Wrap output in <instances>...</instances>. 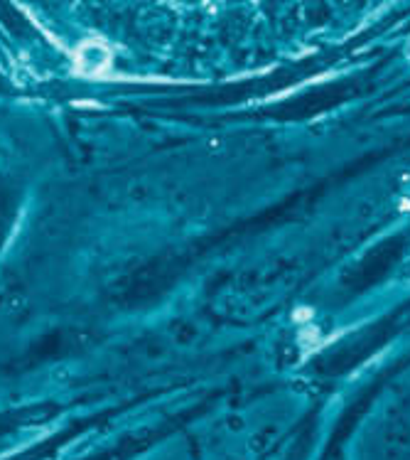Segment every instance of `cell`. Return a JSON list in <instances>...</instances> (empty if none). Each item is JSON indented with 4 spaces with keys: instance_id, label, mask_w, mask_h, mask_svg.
I'll use <instances>...</instances> for the list:
<instances>
[{
    "instance_id": "cell-1",
    "label": "cell",
    "mask_w": 410,
    "mask_h": 460,
    "mask_svg": "<svg viewBox=\"0 0 410 460\" xmlns=\"http://www.w3.org/2000/svg\"><path fill=\"white\" fill-rule=\"evenodd\" d=\"M111 67V47L104 40H86L74 54V69L82 77H101Z\"/></svg>"
}]
</instances>
